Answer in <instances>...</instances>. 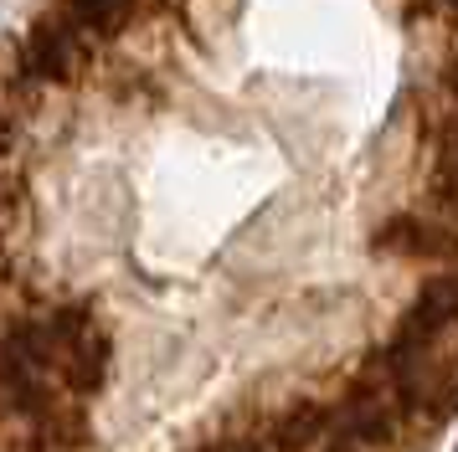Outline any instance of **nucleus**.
<instances>
[{
  "label": "nucleus",
  "mask_w": 458,
  "mask_h": 452,
  "mask_svg": "<svg viewBox=\"0 0 458 452\" xmlns=\"http://www.w3.org/2000/svg\"><path fill=\"white\" fill-rule=\"evenodd\" d=\"M108 375V334L83 304L21 314L0 329V452H78L88 396Z\"/></svg>",
  "instance_id": "obj_1"
},
{
  "label": "nucleus",
  "mask_w": 458,
  "mask_h": 452,
  "mask_svg": "<svg viewBox=\"0 0 458 452\" xmlns=\"http://www.w3.org/2000/svg\"><path fill=\"white\" fill-rule=\"evenodd\" d=\"M145 5L149 0H57L52 11H42L31 21V31L21 37L16 78L31 93L78 82L93 67L98 46H108Z\"/></svg>",
  "instance_id": "obj_2"
},
{
  "label": "nucleus",
  "mask_w": 458,
  "mask_h": 452,
  "mask_svg": "<svg viewBox=\"0 0 458 452\" xmlns=\"http://www.w3.org/2000/svg\"><path fill=\"white\" fill-rule=\"evenodd\" d=\"M376 247L412 263H443V257H458V231L433 216H392L376 231Z\"/></svg>",
  "instance_id": "obj_3"
},
{
  "label": "nucleus",
  "mask_w": 458,
  "mask_h": 452,
  "mask_svg": "<svg viewBox=\"0 0 458 452\" xmlns=\"http://www.w3.org/2000/svg\"><path fill=\"white\" fill-rule=\"evenodd\" d=\"M454 329H458V272H437L412 298L407 319H402V334L407 339H443Z\"/></svg>",
  "instance_id": "obj_4"
},
{
  "label": "nucleus",
  "mask_w": 458,
  "mask_h": 452,
  "mask_svg": "<svg viewBox=\"0 0 458 452\" xmlns=\"http://www.w3.org/2000/svg\"><path fill=\"white\" fill-rule=\"evenodd\" d=\"M428 190L443 211H458V123H433V164H428Z\"/></svg>",
  "instance_id": "obj_5"
},
{
  "label": "nucleus",
  "mask_w": 458,
  "mask_h": 452,
  "mask_svg": "<svg viewBox=\"0 0 458 452\" xmlns=\"http://www.w3.org/2000/svg\"><path fill=\"white\" fill-rule=\"evenodd\" d=\"M196 452H278V442L273 437H222V442L196 448Z\"/></svg>",
  "instance_id": "obj_6"
},
{
  "label": "nucleus",
  "mask_w": 458,
  "mask_h": 452,
  "mask_svg": "<svg viewBox=\"0 0 458 452\" xmlns=\"http://www.w3.org/2000/svg\"><path fill=\"white\" fill-rule=\"evenodd\" d=\"M407 11H412V16H443L448 0H407Z\"/></svg>",
  "instance_id": "obj_7"
},
{
  "label": "nucleus",
  "mask_w": 458,
  "mask_h": 452,
  "mask_svg": "<svg viewBox=\"0 0 458 452\" xmlns=\"http://www.w3.org/2000/svg\"><path fill=\"white\" fill-rule=\"evenodd\" d=\"M443 82H448V88H454V98H458V57L448 62V72H443Z\"/></svg>",
  "instance_id": "obj_8"
}]
</instances>
